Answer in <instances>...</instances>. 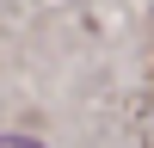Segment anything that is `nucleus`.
<instances>
[{
  "label": "nucleus",
  "instance_id": "1",
  "mask_svg": "<svg viewBox=\"0 0 154 148\" xmlns=\"http://www.w3.org/2000/svg\"><path fill=\"white\" fill-rule=\"evenodd\" d=\"M0 148H37V142H25V136H0Z\"/></svg>",
  "mask_w": 154,
  "mask_h": 148
}]
</instances>
